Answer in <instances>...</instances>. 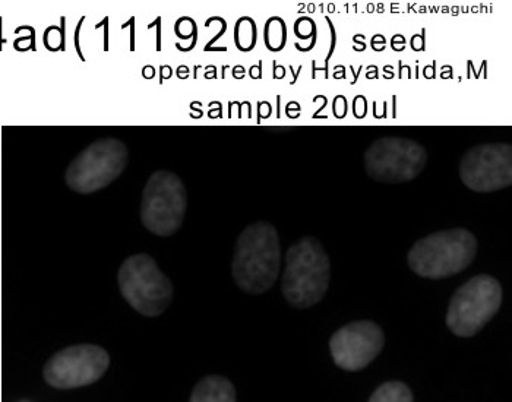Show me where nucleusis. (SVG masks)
<instances>
[{
	"label": "nucleus",
	"instance_id": "11",
	"mask_svg": "<svg viewBox=\"0 0 512 402\" xmlns=\"http://www.w3.org/2000/svg\"><path fill=\"white\" fill-rule=\"evenodd\" d=\"M385 344L381 326L371 321H357L333 334L330 351L334 363L347 372H359L374 362Z\"/></svg>",
	"mask_w": 512,
	"mask_h": 402
},
{
	"label": "nucleus",
	"instance_id": "12",
	"mask_svg": "<svg viewBox=\"0 0 512 402\" xmlns=\"http://www.w3.org/2000/svg\"><path fill=\"white\" fill-rule=\"evenodd\" d=\"M189 402H236L235 385L224 376H205L195 385Z\"/></svg>",
	"mask_w": 512,
	"mask_h": 402
},
{
	"label": "nucleus",
	"instance_id": "14",
	"mask_svg": "<svg viewBox=\"0 0 512 402\" xmlns=\"http://www.w3.org/2000/svg\"><path fill=\"white\" fill-rule=\"evenodd\" d=\"M287 41V28L281 18H271L265 25V44L273 52H280L284 49Z\"/></svg>",
	"mask_w": 512,
	"mask_h": 402
},
{
	"label": "nucleus",
	"instance_id": "4",
	"mask_svg": "<svg viewBox=\"0 0 512 402\" xmlns=\"http://www.w3.org/2000/svg\"><path fill=\"white\" fill-rule=\"evenodd\" d=\"M118 283L123 299L147 318L160 316L172 303V280L158 268L156 259L147 253L125 259L120 265Z\"/></svg>",
	"mask_w": 512,
	"mask_h": 402
},
{
	"label": "nucleus",
	"instance_id": "5",
	"mask_svg": "<svg viewBox=\"0 0 512 402\" xmlns=\"http://www.w3.org/2000/svg\"><path fill=\"white\" fill-rule=\"evenodd\" d=\"M186 210L188 192L178 174L169 170L151 174L142 191V226L156 236H173L182 227Z\"/></svg>",
	"mask_w": 512,
	"mask_h": 402
},
{
	"label": "nucleus",
	"instance_id": "7",
	"mask_svg": "<svg viewBox=\"0 0 512 402\" xmlns=\"http://www.w3.org/2000/svg\"><path fill=\"white\" fill-rule=\"evenodd\" d=\"M129 151L122 141L104 138L88 145L71 161L65 173L69 189L82 195L112 185L128 166Z\"/></svg>",
	"mask_w": 512,
	"mask_h": 402
},
{
	"label": "nucleus",
	"instance_id": "3",
	"mask_svg": "<svg viewBox=\"0 0 512 402\" xmlns=\"http://www.w3.org/2000/svg\"><path fill=\"white\" fill-rule=\"evenodd\" d=\"M477 248L479 243L472 231H436L414 243L407 255V262L419 277L442 280L469 268L476 258Z\"/></svg>",
	"mask_w": 512,
	"mask_h": 402
},
{
	"label": "nucleus",
	"instance_id": "6",
	"mask_svg": "<svg viewBox=\"0 0 512 402\" xmlns=\"http://www.w3.org/2000/svg\"><path fill=\"white\" fill-rule=\"evenodd\" d=\"M504 291L492 275L480 274L467 281L451 297L447 326L461 338L474 337L501 309Z\"/></svg>",
	"mask_w": 512,
	"mask_h": 402
},
{
	"label": "nucleus",
	"instance_id": "13",
	"mask_svg": "<svg viewBox=\"0 0 512 402\" xmlns=\"http://www.w3.org/2000/svg\"><path fill=\"white\" fill-rule=\"evenodd\" d=\"M369 402H413V394L406 383L385 382L376 389Z\"/></svg>",
	"mask_w": 512,
	"mask_h": 402
},
{
	"label": "nucleus",
	"instance_id": "15",
	"mask_svg": "<svg viewBox=\"0 0 512 402\" xmlns=\"http://www.w3.org/2000/svg\"><path fill=\"white\" fill-rule=\"evenodd\" d=\"M256 43L255 22L251 18H242L236 25V44L243 52L254 49Z\"/></svg>",
	"mask_w": 512,
	"mask_h": 402
},
{
	"label": "nucleus",
	"instance_id": "8",
	"mask_svg": "<svg viewBox=\"0 0 512 402\" xmlns=\"http://www.w3.org/2000/svg\"><path fill=\"white\" fill-rule=\"evenodd\" d=\"M365 169L379 183L412 182L425 170L428 151L419 142L400 136H385L369 145Z\"/></svg>",
	"mask_w": 512,
	"mask_h": 402
},
{
	"label": "nucleus",
	"instance_id": "1",
	"mask_svg": "<svg viewBox=\"0 0 512 402\" xmlns=\"http://www.w3.org/2000/svg\"><path fill=\"white\" fill-rule=\"evenodd\" d=\"M281 268V245L273 224L258 221L237 237L232 261L236 286L248 294H264L276 284Z\"/></svg>",
	"mask_w": 512,
	"mask_h": 402
},
{
	"label": "nucleus",
	"instance_id": "2",
	"mask_svg": "<svg viewBox=\"0 0 512 402\" xmlns=\"http://www.w3.org/2000/svg\"><path fill=\"white\" fill-rule=\"evenodd\" d=\"M331 280V262L315 237H303L286 253L281 280L284 299L296 309H309L321 302Z\"/></svg>",
	"mask_w": 512,
	"mask_h": 402
},
{
	"label": "nucleus",
	"instance_id": "9",
	"mask_svg": "<svg viewBox=\"0 0 512 402\" xmlns=\"http://www.w3.org/2000/svg\"><path fill=\"white\" fill-rule=\"evenodd\" d=\"M110 356L94 344L63 348L44 366L43 375L53 388L75 389L96 383L107 372Z\"/></svg>",
	"mask_w": 512,
	"mask_h": 402
},
{
	"label": "nucleus",
	"instance_id": "10",
	"mask_svg": "<svg viewBox=\"0 0 512 402\" xmlns=\"http://www.w3.org/2000/svg\"><path fill=\"white\" fill-rule=\"evenodd\" d=\"M464 186L473 192L491 193L512 185V145L482 144L470 148L458 167Z\"/></svg>",
	"mask_w": 512,
	"mask_h": 402
}]
</instances>
